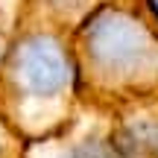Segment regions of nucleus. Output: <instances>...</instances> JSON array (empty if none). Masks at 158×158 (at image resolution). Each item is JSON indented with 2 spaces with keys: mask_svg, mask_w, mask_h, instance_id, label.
Here are the masks:
<instances>
[{
  "mask_svg": "<svg viewBox=\"0 0 158 158\" xmlns=\"http://www.w3.org/2000/svg\"><path fill=\"white\" fill-rule=\"evenodd\" d=\"M70 85V64L64 50L47 35H32L9 53L3 64L6 114L12 123L41 120V106L56 102Z\"/></svg>",
  "mask_w": 158,
  "mask_h": 158,
  "instance_id": "1",
  "label": "nucleus"
},
{
  "mask_svg": "<svg viewBox=\"0 0 158 158\" xmlns=\"http://www.w3.org/2000/svg\"><path fill=\"white\" fill-rule=\"evenodd\" d=\"M62 158H123V155L114 143L102 141V138H85V141H76L73 147H68Z\"/></svg>",
  "mask_w": 158,
  "mask_h": 158,
  "instance_id": "2",
  "label": "nucleus"
},
{
  "mask_svg": "<svg viewBox=\"0 0 158 158\" xmlns=\"http://www.w3.org/2000/svg\"><path fill=\"white\" fill-rule=\"evenodd\" d=\"M9 141H12V138L6 135L3 123H0V158H6V155H9Z\"/></svg>",
  "mask_w": 158,
  "mask_h": 158,
  "instance_id": "3",
  "label": "nucleus"
}]
</instances>
